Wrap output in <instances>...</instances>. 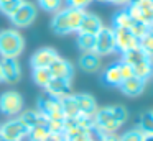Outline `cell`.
<instances>
[{
    "mask_svg": "<svg viewBox=\"0 0 153 141\" xmlns=\"http://www.w3.org/2000/svg\"><path fill=\"white\" fill-rule=\"evenodd\" d=\"M128 118V111L123 105H110V107L97 108L92 115V125L104 133H117L119 128Z\"/></svg>",
    "mask_w": 153,
    "mask_h": 141,
    "instance_id": "cell-1",
    "label": "cell"
},
{
    "mask_svg": "<svg viewBox=\"0 0 153 141\" xmlns=\"http://www.w3.org/2000/svg\"><path fill=\"white\" fill-rule=\"evenodd\" d=\"M84 16H86V10H77V8H59L54 13V18L51 21V28L56 35L66 36L71 33H77L81 28Z\"/></svg>",
    "mask_w": 153,
    "mask_h": 141,
    "instance_id": "cell-2",
    "label": "cell"
},
{
    "mask_svg": "<svg viewBox=\"0 0 153 141\" xmlns=\"http://www.w3.org/2000/svg\"><path fill=\"white\" fill-rule=\"evenodd\" d=\"M25 49V39L17 30L0 31V56L2 58H18Z\"/></svg>",
    "mask_w": 153,
    "mask_h": 141,
    "instance_id": "cell-3",
    "label": "cell"
},
{
    "mask_svg": "<svg viewBox=\"0 0 153 141\" xmlns=\"http://www.w3.org/2000/svg\"><path fill=\"white\" fill-rule=\"evenodd\" d=\"M0 111L7 117H18L23 111V97L15 90L4 92L0 95Z\"/></svg>",
    "mask_w": 153,
    "mask_h": 141,
    "instance_id": "cell-4",
    "label": "cell"
},
{
    "mask_svg": "<svg viewBox=\"0 0 153 141\" xmlns=\"http://www.w3.org/2000/svg\"><path fill=\"white\" fill-rule=\"evenodd\" d=\"M125 10L135 21L150 25L153 18V0H132L125 7Z\"/></svg>",
    "mask_w": 153,
    "mask_h": 141,
    "instance_id": "cell-5",
    "label": "cell"
},
{
    "mask_svg": "<svg viewBox=\"0 0 153 141\" xmlns=\"http://www.w3.org/2000/svg\"><path fill=\"white\" fill-rule=\"evenodd\" d=\"M38 110H40L48 120H66L63 110H61L59 98L51 97V95L46 94V92L38 98Z\"/></svg>",
    "mask_w": 153,
    "mask_h": 141,
    "instance_id": "cell-6",
    "label": "cell"
},
{
    "mask_svg": "<svg viewBox=\"0 0 153 141\" xmlns=\"http://www.w3.org/2000/svg\"><path fill=\"white\" fill-rule=\"evenodd\" d=\"M117 52L115 48V38H114V28L105 26L96 35V54L97 56H109Z\"/></svg>",
    "mask_w": 153,
    "mask_h": 141,
    "instance_id": "cell-7",
    "label": "cell"
},
{
    "mask_svg": "<svg viewBox=\"0 0 153 141\" xmlns=\"http://www.w3.org/2000/svg\"><path fill=\"white\" fill-rule=\"evenodd\" d=\"M28 136V128L18 120V117L0 125V138L5 141H22Z\"/></svg>",
    "mask_w": 153,
    "mask_h": 141,
    "instance_id": "cell-8",
    "label": "cell"
},
{
    "mask_svg": "<svg viewBox=\"0 0 153 141\" xmlns=\"http://www.w3.org/2000/svg\"><path fill=\"white\" fill-rule=\"evenodd\" d=\"M36 13H38L36 7H35L31 2L23 0V3H22V5L10 15V20H12V23H13L17 28H25V26L31 25V23L35 21Z\"/></svg>",
    "mask_w": 153,
    "mask_h": 141,
    "instance_id": "cell-9",
    "label": "cell"
},
{
    "mask_svg": "<svg viewBox=\"0 0 153 141\" xmlns=\"http://www.w3.org/2000/svg\"><path fill=\"white\" fill-rule=\"evenodd\" d=\"M0 74H2V82L15 84L22 77V69L18 64L17 58H2L0 59Z\"/></svg>",
    "mask_w": 153,
    "mask_h": 141,
    "instance_id": "cell-10",
    "label": "cell"
},
{
    "mask_svg": "<svg viewBox=\"0 0 153 141\" xmlns=\"http://www.w3.org/2000/svg\"><path fill=\"white\" fill-rule=\"evenodd\" d=\"M114 38H115V48L119 52H127L133 48H138V38H135L125 28H114Z\"/></svg>",
    "mask_w": 153,
    "mask_h": 141,
    "instance_id": "cell-11",
    "label": "cell"
},
{
    "mask_svg": "<svg viewBox=\"0 0 153 141\" xmlns=\"http://www.w3.org/2000/svg\"><path fill=\"white\" fill-rule=\"evenodd\" d=\"M58 58H61L53 48H41L31 56L30 59V66L31 69H38V67H50Z\"/></svg>",
    "mask_w": 153,
    "mask_h": 141,
    "instance_id": "cell-12",
    "label": "cell"
},
{
    "mask_svg": "<svg viewBox=\"0 0 153 141\" xmlns=\"http://www.w3.org/2000/svg\"><path fill=\"white\" fill-rule=\"evenodd\" d=\"M50 71L53 79H64V80H71L74 75V67L68 59L58 58L53 64L50 66Z\"/></svg>",
    "mask_w": 153,
    "mask_h": 141,
    "instance_id": "cell-13",
    "label": "cell"
},
{
    "mask_svg": "<svg viewBox=\"0 0 153 141\" xmlns=\"http://www.w3.org/2000/svg\"><path fill=\"white\" fill-rule=\"evenodd\" d=\"M45 92L51 97L63 98L71 94V80H64V79H51V82L45 87Z\"/></svg>",
    "mask_w": 153,
    "mask_h": 141,
    "instance_id": "cell-14",
    "label": "cell"
},
{
    "mask_svg": "<svg viewBox=\"0 0 153 141\" xmlns=\"http://www.w3.org/2000/svg\"><path fill=\"white\" fill-rule=\"evenodd\" d=\"M18 120L28 128V131L31 130L33 126H40V125H46L48 123V118L41 113L40 110H25L18 115Z\"/></svg>",
    "mask_w": 153,
    "mask_h": 141,
    "instance_id": "cell-15",
    "label": "cell"
},
{
    "mask_svg": "<svg viewBox=\"0 0 153 141\" xmlns=\"http://www.w3.org/2000/svg\"><path fill=\"white\" fill-rule=\"evenodd\" d=\"M145 87H146V80H142V79H138V77H130L119 85L122 94L128 95V97H137V95L143 94Z\"/></svg>",
    "mask_w": 153,
    "mask_h": 141,
    "instance_id": "cell-16",
    "label": "cell"
},
{
    "mask_svg": "<svg viewBox=\"0 0 153 141\" xmlns=\"http://www.w3.org/2000/svg\"><path fill=\"white\" fill-rule=\"evenodd\" d=\"M102 28H104V23L96 13H86V16H84L82 23H81V28L77 33H86V35L96 36Z\"/></svg>",
    "mask_w": 153,
    "mask_h": 141,
    "instance_id": "cell-17",
    "label": "cell"
},
{
    "mask_svg": "<svg viewBox=\"0 0 153 141\" xmlns=\"http://www.w3.org/2000/svg\"><path fill=\"white\" fill-rule=\"evenodd\" d=\"M74 98H76V103L79 107L81 115H86V117H92L97 110V103L96 98L91 94H74Z\"/></svg>",
    "mask_w": 153,
    "mask_h": 141,
    "instance_id": "cell-18",
    "label": "cell"
},
{
    "mask_svg": "<svg viewBox=\"0 0 153 141\" xmlns=\"http://www.w3.org/2000/svg\"><path fill=\"white\" fill-rule=\"evenodd\" d=\"M102 80L105 85H110V87H119L123 82L122 74H120V67L119 62H114L109 67H105V71L102 72Z\"/></svg>",
    "mask_w": 153,
    "mask_h": 141,
    "instance_id": "cell-19",
    "label": "cell"
},
{
    "mask_svg": "<svg viewBox=\"0 0 153 141\" xmlns=\"http://www.w3.org/2000/svg\"><path fill=\"white\" fill-rule=\"evenodd\" d=\"M59 102H61V110H63L66 118H77L81 115L79 107L76 103V98H74V94H69L66 97L59 98Z\"/></svg>",
    "mask_w": 153,
    "mask_h": 141,
    "instance_id": "cell-20",
    "label": "cell"
},
{
    "mask_svg": "<svg viewBox=\"0 0 153 141\" xmlns=\"http://www.w3.org/2000/svg\"><path fill=\"white\" fill-rule=\"evenodd\" d=\"M79 66L86 72H96L100 67V56H97L96 52H82L79 58Z\"/></svg>",
    "mask_w": 153,
    "mask_h": 141,
    "instance_id": "cell-21",
    "label": "cell"
},
{
    "mask_svg": "<svg viewBox=\"0 0 153 141\" xmlns=\"http://www.w3.org/2000/svg\"><path fill=\"white\" fill-rule=\"evenodd\" d=\"M133 67V75L142 80H148L150 77L153 75V59L152 58H146L145 61L138 62V64L132 66Z\"/></svg>",
    "mask_w": 153,
    "mask_h": 141,
    "instance_id": "cell-22",
    "label": "cell"
},
{
    "mask_svg": "<svg viewBox=\"0 0 153 141\" xmlns=\"http://www.w3.org/2000/svg\"><path fill=\"white\" fill-rule=\"evenodd\" d=\"M146 58H148V56L145 54V51L138 46V48H133L127 52H122V59H120V61L127 62V64H130V66H135V64H138V62L145 61Z\"/></svg>",
    "mask_w": 153,
    "mask_h": 141,
    "instance_id": "cell-23",
    "label": "cell"
},
{
    "mask_svg": "<svg viewBox=\"0 0 153 141\" xmlns=\"http://www.w3.org/2000/svg\"><path fill=\"white\" fill-rule=\"evenodd\" d=\"M133 21H135V20L128 15V12H127V10H120V12H117L115 15H114L112 26H114V28L130 30V28H132V25H133Z\"/></svg>",
    "mask_w": 153,
    "mask_h": 141,
    "instance_id": "cell-24",
    "label": "cell"
},
{
    "mask_svg": "<svg viewBox=\"0 0 153 141\" xmlns=\"http://www.w3.org/2000/svg\"><path fill=\"white\" fill-rule=\"evenodd\" d=\"M31 77H33L35 84L45 89V87H46V85L51 82L53 75H51L50 67H38V69H33V72H31Z\"/></svg>",
    "mask_w": 153,
    "mask_h": 141,
    "instance_id": "cell-25",
    "label": "cell"
},
{
    "mask_svg": "<svg viewBox=\"0 0 153 141\" xmlns=\"http://www.w3.org/2000/svg\"><path fill=\"white\" fill-rule=\"evenodd\" d=\"M77 46L82 52H96V36L77 33Z\"/></svg>",
    "mask_w": 153,
    "mask_h": 141,
    "instance_id": "cell-26",
    "label": "cell"
},
{
    "mask_svg": "<svg viewBox=\"0 0 153 141\" xmlns=\"http://www.w3.org/2000/svg\"><path fill=\"white\" fill-rule=\"evenodd\" d=\"M137 128H138L143 134H153V110L142 113Z\"/></svg>",
    "mask_w": 153,
    "mask_h": 141,
    "instance_id": "cell-27",
    "label": "cell"
},
{
    "mask_svg": "<svg viewBox=\"0 0 153 141\" xmlns=\"http://www.w3.org/2000/svg\"><path fill=\"white\" fill-rule=\"evenodd\" d=\"M50 134L46 125H40V126H33L30 131H28V140L30 141H45Z\"/></svg>",
    "mask_w": 153,
    "mask_h": 141,
    "instance_id": "cell-28",
    "label": "cell"
},
{
    "mask_svg": "<svg viewBox=\"0 0 153 141\" xmlns=\"http://www.w3.org/2000/svg\"><path fill=\"white\" fill-rule=\"evenodd\" d=\"M138 46L145 51V54L148 56V58L153 59V30L152 28L148 30V33H146L142 39H138Z\"/></svg>",
    "mask_w": 153,
    "mask_h": 141,
    "instance_id": "cell-29",
    "label": "cell"
},
{
    "mask_svg": "<svg viewBox=\"0 0 153 141\" xmlns=\"http://www.w3.org/2000/svg\"><path fill=\"white\" fill-rule=\"evenodd\" d=\"M22 3H23V0H0V12L10 16Z\"/></svg>",
    "mask_w": 153,
    "mask_h": 141,
    "instance_id": "cell-30",
    "label": "cell"
},
{
    "mask_svg": "<svg viewBox=\"0 0 153 141\" xmlns=\"http://www.w3.org/2000/svg\"><path fill=\"white\" fill-rule=\"evenodd\" d=\"M148 30H150V26L146 25V23H142V21H133V25H132V28L128 30L130 33H132L135 38H138V39H142L143 36L148 33Z\"/></svg>",
    "mask_w": 153,
    "mask_h": 141,
    "instance_id": "cell-31",
    "label": "cell"
},
{
    "mask_svg": "<svg viewBox=\"0 0 153 141\" xmlns=\"http://www.w3.org/2000/svg\"><path fill=\"white\" fill-rule=\"evenodd\" d=\"M145 134L138 130V128H132V130L125 131L123 134H120V141H143Z\"/></svg>",
    "mask_w": 153,
    "mask_h": 141,
    "instance_id": "cell-32",
    "label": "cell"
},
{
    "mask_svg": "<svg viewBox=\"0 0 153 141\" xmlns=\"http://www.w3.org/2000/svg\"><path fill=\"white\" fill-rule=\"evenodd\" d=\"M61 2L63 0H38L41 8L45 12H50V13H56L61 8Z\"/></svg>",
    "mask_w": 153,
    "mask_h": 141,
    "instance_id": "cell-33",
    "label": "cell"
},
{
    "mask_svg": "<svg viewBox=\"0 0 153 141\" xmlns=\"http://www.w3.org/2000/svg\"><path fill=\"white\" fill-rule=\"evenodd\" d=\"M119 67H120V74H122L123 80H127V79H130V77H135V75H133V67L130 64H127V62H123V61H119Z\"/></svg>",
    "mask_w": 153,
    "mask_h": 141,
    "instance_id": "cell-34",
    "label": "cell"
},
{
    "mask_svg": "<svg viewBox=\"0 0 153 141\" xmlns=\"http://www.w3.org/2000/svg\"><path fill=\"white\" fill-rule=\"evenodd\" d=\"M94 0H66L69 8H77V10H86V7H89Z\"/></svg>",
    "mask_w": 153,
    "mask_h": 141,
    "instance_id": "cell-35",
    "label": "cell"
},
{
    "mask_svg": "<svg viewBox=\"0 0 153 141\" xmlns=\"http://www.w3.org/2000/svg\"><path fill=\"white\" fill-rule=\"evenodd\" d=\"M97 2H102V3H114V5H123L127 7L132 0H97Z\"/></svg>",
    "mask_w": 153,
    "mask_h": 141,
    "instance_id": "cell-36",
    "label": "cell"
},
{
    "mask_svg": "<svg viewBox=\"0 0 153 141\" xmlns=\"http://www.w3.org/2000/svg\"><path fill=\"white\" fill-rule=\"evenodd\" d=\"M45 141H64V136L63 134H58V133H50Z\"/></svg>",
    "mask_w": 153,
    "mask_h": 141,
    "instance_id": "cell-37",
    "label": "cell"
},
{
    "mask_svg": "<svg viewBox=\"0 0 153 141\" xmlns=\"http://www.w3.org/2000/svg\"><path fill=\"white\" fill-rule=\"evenodd\" d=\"M69 141H91V138L87 136V131H86L84 134H79V136L73 138V140H69Z\"/></svg>",
    "mask_w": 153,
    "mask_h": 141,
    "instance_id": "cell-38",
    "label": "cell"
},
{
    "mask_svg": "<svg viewBox=\"0 0 153 141\" xmlns=\"http://www.w3.org/2000/svg\"><path fill=\"white\" fill-rule=\"evenodd\" d=\"M143 141H153V134H145V136H143Z\"/></svg>",
    "mask_w": 153,
    "mask_h": 141,
    "instance_id": "cell-39",
    "label": "cell"
},
{
    "mask_svg": "<svg viewBox=\"0 0 153 141\" xmlns=\"http://www.w3.org/2000/svg\"><path fill=\"white\" fill-rule=\"evenodd\" d=\"M148 26H150V28L153 30V18H152V21H150V25H148Z\"/></svg>",
    "mask_w": 153,
    "mask_h": 141,
    "instance_id": "cell-40",
    "label": "cell"
},
{
    "mask_svg": "<svg viewBox=\"0 0 153 141\" xmlns=\"http://www.w3.org/2000/svg\"><path fill=\"white\" fill-rule=\"evenodd\" d=\"M0 82H2V74H0Z\"/></svg>",
    "mask_w": 153,
    "mask_h": 141,
    "instance_id": "cell-41",
    "label": "cell"
}]
</instances>
